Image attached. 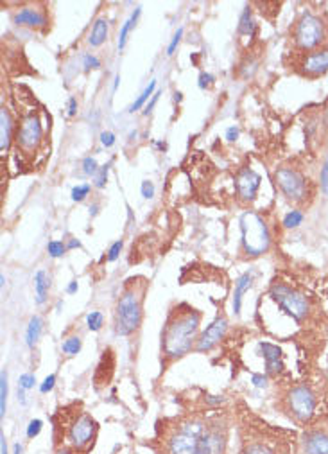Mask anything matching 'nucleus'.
Returning <instances> with one entry per match:
<instances>
[{"label": "nucleus", "instance_id": "f8f14e48", "mask_svg": "<svg viewBox=\"0 0 328 454\" xmlns=\"http://www.w3.org/2000/svg\"><path fill=\"white\" fill-rule=\"evenodd\" d=\"M228 330V320L224 316H217L207 329L203 330V334L199 336L196 345V352L203 354V352H210L212 348L223 340L224 334Z\"/></svg>", "mask_w": 328, "mask_h": 454}, {"label": "nucleus", "instance_id": "e433bc0d", "mask_svg": "<svg viewBox=\"0 0 328 454\" xmlns=\"http://www.w3.org/2000/svg\"><path fill=\"white\" fill-rule=\"evenodd\" d=\"M244 454H275L268 445H262V443H253L248 449L244 450Z\"/></svg>", "mask_w": 328, "mask_h": 454}, {"label": "nucleus", "instance_id": "4be33fe9", "mask_svg": "<svg viewBox=\"0 0 328 454\" xmlns=\"http://www.w3.org/2000/svg\"><path fill=\"white\" fill-rule=\"evenodd\" d=\"M140 13H142V9L136 8L135 11H133V15L129 16V18L126 20V22H124V26H122L121 34H119V50H124L126 43H128V36H129V33H131L133 27L136 26V20H138Z\"/></svg>", "mask_w": 328, "mask_h": 454}, {"label": "nucleus", "instance_id": "c03bdc74", "mask_svg": "<svg viewBox=\"0 0 328 454\" xmlns=\"http://www.w3.org/2000/svg\"><path fill=\"white\" fill-rule=\"evenodd\" d=\"M251 382H253V387H257V388H266L268 387V375L264 374H255L251 377Z\"/></svg>", "mask_w": 328, "mask_h": 454}, {"label": "nucleus", "instance_id": "a211bd4d", "mask_svg": "<svg viewBox=\"0 0 328 454\" xmlns=\"http://www.w3.org/2000/svg\"><path fill=\"white\" fill-rule=\"evenodd\" d=\"M13 141V121L6 108L0 110V149L8 151Z\"/></svg>", "mask_w": 328, "mask_h": 454}, {"label": "nucleus", "instance_id": "a19ab883", "mask_svg": "<svg viewBox=\"0 0 328 454\" xmlns=\"http://www.w3.org/2000/svg\"><path fill=\"white\" fill-rule=\"evenodd\" d=\"M121 250H122V241H115L108 252V261L109 262L117 261L119 255H121Z\"/></svg>", "mask_w": 328, "mask_h": 454}, {"label": "nucleus", "instance_id": "1a4fd4ad", "mask_svg": "<svg viewBox=\"0 0 328 454\" xmlns=\"http://www.w3.org/2000/svg\"><path fill=\"white\" fill-rule=\"evenodd\" d=\"M95 436H97V422L88 413L77 415L67 429V442L76 450H84L94 445Z\"/></svg>", "mask_w": 328, "mask_h": 454}, {"label": "nucleus", "instance_id": "4d7b16f0", "mask_svg": "<svg viewBox=\"0 0 328 454\" xmlns=\"http://www.w3.org/2000/svg\"><path fill=\"white\" fill-rule=\"evenodd\" d=\"M4 284H6V276H4V275H0V286L4 288Z\"/></svg>", "mask_w": 328, "mask_h": 454}, {"label": "nucleus", "instance_id": "423d86ee", "mask_svg": "<svg viewBox=\"0 0 328 454\" xmlns=\"http://www.w3.org/2000/svg\"><path fill=\"white\" fill-rule=\"evenodd\" d=\"M269 295L278 303L280 309L289 314L296 323H303L312 313V303H310L309 296L290 286L282 284V282H275L269 289Z\"/></svg>", "mask_w": 328, "mask_h": 454}, {"label": "nucleus", "instance_id": "58836bf2", "mask_svg": "<svg viewBox=\"0 0 328 454\" xmlns=\"http://www.w3.org/2000/svg\"><path fill=\"white\" fill-rule=\"evenodd\" d=\"M83 67H84V70H95V68L101 67V61H99L95 56H92V54H84Z\"/></svg>", "mask_w": 328, "mask_h": 454}, {"label": "nucleus", "instance_id": "f704fd0d", "mask_svg": "<svg viewBox=\"0 0 328 454\" xmlns=\"http://www.w3.org/2000/svg\"><path fill=\"white\" fill-rule=\"evenodd\" d=\"M181 36H183V27H180V29H177L176 33H174L173 40H170L169 47H167V56H173V54L176 53L177 45H180V42H181Z\"/></svg>", "mask_w": 328, "mask_h": 454}, {"label": "nucleus", "instance_id": "aec40b11", "mask_svg": "<svg viewBox=\"0 0 328 454\" xmlns=\"http://www.w3.org/2000/svg\"><path fill=\"white\" fill-rule=\"evenodd\" d=\"M108 40V20L97 18L92 26L90 34H88V45L101 47Z\"/></svg>", "mask_w": 328, "mask_h": 454}, {"label": "nucleus", "instance_id": "6e6552de", "mask_svg": "<svg viewBox=\"0 0 328 454\" xmlns=\"http://www.w3.org/2000/svg\"><path fill=\"white\" fill-rule=\"evenodd\" d=\"M275 182L283 196L293 203H305L309 198V183L300 171L293 167H280L275 173Z\"/></svg>", "mask_w": 328, "mask_h": 454}, {"label": "nucleus", "instance_id": "603ef678", "mask_svg": "<svg viewBox=\"0 0 328 454\" xmlns=\"http://www.w3.org/2000/svg\"><path fill=\"white\" fill-rule=\"evenodd\" d=\"M81 247V242L80 241H70L67 244V248H80Z\"/></svg>", "mask_w": 328, "mask_h": 454}, {"label": "nucleus", "instance_id": "8fccbe9b", "mask_svg": "<svg viewBox=\"0 0 328 454\" xmlns=\"http://www.w3.org/2000/svg\"><path fill=\"white\" fill-rule=\"evenodd\" d=\"M77 289H80V284H77L76 281H72L70 284H68V288H67V293L68 295H76L77 293Z\"/></svg>", "mask_w": 328, "mask_h": 454}, {"label": "nucleus", "instance_id": "49530a36", "mask_svg": "<svg viewBox=\"0 0 328 454\" xmlns=\"http://www.w3.org/2000/svg\"><path fill=\"white\" fill-rule=\"evenodd\" d=\"M239 139V128L237 126H230L226 129V141L228 142H235Z\"/></svg>", "mask_w": 328, "mask_h": 454}, {"label": "nucleus", "instance_id": "de8ad7c7", "mask_svg": "<svg viewBox=\"0 0 328 454\" xmlns=\"http://www.w3.org/2000/svg\"><path fill=\"white\" fill-rule=\"evenodd\" d=\"M77 112V99L76 97H70L68 99V117H74Z\"/></svg>", "mask_w": 328, "mask_h": 454}, {"label": "nucleus", "instance_id": "c9c22d12", "mask_svg": "<svg viewBox=\"0 0 328 454\" xmlns=\"http://www.w3.org/2000/svg\"><path fill=\"white\" fill-rule=\"evenodd\" d=\"M54 387H56V375L50 374L47 375V377L43 379L42 384H40V391H42V394H49V391L54 390Z\"/></svg>", "mask_w": 328, "mask_h": 454}, {"label": "nucleus", "instance_id": "864d4df0", "mask_svg": "<svg viewBox=\"0 0 328 454\" xmlns=\"http://www.w3.org/2000/svg\"><path fill=\"white\" fill-rule=\"evenodd\" d=\"M22 453H23V447L20 445V443H16V445H15V453H13V454H22Z\"/></svg>", "mask_w": 328, "mask_h": 454}, {"label": "nucleus", "instance_id": "393cba45", "mask_svg": "<svg viewBox=\"0 0 328 454\" xmlns=\"http://www.w3.org/2000/svg\"><path fill=\"white\" fill-rule=\"evenodd\" d=\"M255 31V20H253L251 15V8H246L242 11L241 20H239V34H244V36H249Z\"/></svg>", "mask_w": 328, "mask_h": 454}, {"label": "nucleus", "instance_id": "a18cd8bd", "mask_svg": "<svg viewBox=\"0 0 328 454\" xmlns=\"http://www.w3.org/2000/svg\"><path fill=\"white\" fill-rule=\"evenodd\" d=\"M160 95H162V92H155V95H153L151 97V101L148 102V104H146V110H143V115H149L153 112V108L156 107V102H158V99H160Z\"/></svg>", "mask_w": 328, "mask_h": 454}, {"label": "nucleus", "instance_id": "72a5a7b5", "mask_svg": "<svg viewBox=\"0 0 328 454\" xmlns=\"http://www.w3.org/2000/svg\"><path fill=\"white\" fill-rule=\"evenodd\" d=\"M83 171H84V174H88V176H95V174L99 173L97 160L92 158V156H88V158H84V160H83Z\"/></svg>", "mask_w": 328, "mask_h": 454}, {"label": "nucleus", "instance_id": "c756f323", "mask_svg": "<svg viewBox=\"0 0 328 454\" xmlns=\"http://www.w3.org/2000/svg\"><path fill=\"white\" fill-rule=\"evenodd\" d=\"M90 190H92V187L88 185V183H81V185H76L74 189H72L70 196L74 201H83L84 198L90 194Z\"/></svg>", "mask_w": 328, "mask_h": 454}, {"label": "nucleus", "instance_id": "20e7f679", "mask_svg": "<svg viewBox=\"0 0 328 454\" xmlns=\"http://www.w3.org/2000/svg\"><path fill=\"white\" fill-rule=\"evenodd\" d=\"M242 234V250L248 257H261L271 247V232H269L268 223L264 217L258 216L257 212L248 210L239 220Z\"/></svg>", "mask_w": 328, "mask_h": 454}, {"label": "nucleus", "instance_id": "79ce46f5", "mask_svg": "<svg viewBox=\"0 0 328 454\" xmlns=\"http://www.w3.org/2000/svg\"><path fill=\"white\" fill-rule=\"evenodd\" d=\"M140 190H142V196L146 198V200H151V198L155 196V185H153V182H149V180L142 182Z\"/></svg>", "mask_w": 328, "mask_h": 454}, {"label": "nucleus", "instance_id": "f03ea898", "mask_svg": "<svg viewBox=\"0 0 328 454\" xmlns=\"http://www.w3.org/2000/svg\"><path fill=\"white\" fill-rule=\"evenodd\" d=\"M167 454H214L212 431L201 422L181 424L165 442Z\"/></svg>", "mask_w": 328, "mask_h": 454}, {"label": "nucleus", "instance_id": "7c9ffc66", "mask_svg": "<svg viewBox=\"0 0 328 454\" xmlns=\"http://www.w3.org/2000/svg\"><path fill=\"white\" fill-rule=\"evenodd\" d=\"M42 428H43V422L40 421V418H33V421L29 422V426H27V438H36V436L42 433Z\"/></svg>", "mask_w": 328, "mask_h": 454}, {"label": "nucleus", "instance_id": "9d476101", "mask_svg": "<svg viewBox=\"0 0 328 454\" xmlns=\"http://www.w3.org/2000/svg\"><path fill=\"white\" fill-rule=\"evenodd\" d=\"M298 70L303 77H309V80L324 76L328 72V43L303 54L300 58Z\"/></svg>", "mask_w": 328, "mask_h": 454}, {"label": "nucleus", "instance_id": "b1692460", "mask_svg": "<svg viewBox=\"0 0 328 454\" xmlns=\"http://www.w3.org/2000/svg\"><path fill=\"white\" fill-rule=\"evenodd\" d=\"M155 88H156V80H153L151 83L148 85V87L143 88V92L138 95V99H136L131 107H129V114H135V112H138L140 108H142L143 104L149 101V97H153V95H155Z\"/></svg>", "mask_w": 328, "mask_h": 454}, {"label": "nucleus", "instance_id": "2f4dec72", "mask_svg": "<svg viewBox=\"0 0 328 454\" xmlns=\"http://www.w3.org/2000/svg\"><path fill=\"white\" fill-rule=\"evenodd\" d=\"M36 387V375L33 374H22L18 379V388L22 390H33Z\"/></svg>", "mask_w": 328, "mask_h": 454}, {"label": "nucleus", "instance_id": "412c9836", "mask_svg": "<svg viewBox=\"0 0 328 454\" xmlns=\"http://www.w3.org/2000/svg\"><path fill=\"white\" fill-rule=\"evenodd\" d=\"M42 330H43V320L40 316H33L29 320V325H27L26 330V343L29 348L36 347L38 343L40 336H42Z\"/></svg>", "mask_w": 328, "mask_h": 454}, {"label": "nucleus", "instance_id": "ddd939ff", "mask_svg": "<svg viewBox=\"0 0 328 454\" xmlns=\"http://www.w3.org/2000/svg\"><path fill=\"white\" fill-rule=\"evenodd\" d=\"M262 178L257 171L244 167L241 173L237 174V193L242 201H253L257 198L258 189H261Z\"/></svg>", "mask_w": 328, "mask_h": 454}, {"label": "nucleus", "instance_id": "7ed1b4c3", "mask_svg": "<svg viewBox=\"0 0 328 454\" xmlns=\"http://www.w3.org/2000/svg\"><path fill=\"white\" fill-rule=\"evenodd\" d=\"M146 288L129 284L119 296L115 306V333L119 336H129L138 329L142 322V302Z\"/></svg>", "mask_w": 328, "mask_h": 454}, {"label": "nucleus", "instance_id": "5701e85b", "mask_svg": "<svg viewBox=\"0 0 328 454\" xmlns=\"http://www.w3.org/2000/svg\"><path fill=\"white\" fill-rule=\"evenodd\" d=\"M81 347H83V341L80 336H68L61 345V352L67 357H74L81 352Z\"/></svg>", "mask_w": 328, "mask_h": 454}, {"label": "nucleus", "instance_id": "6e6d98bb", "mask_svg": "<svg viewBox=\"0 0 328 454\" xmlns=\"http://www.w3.org/2000/svg\"><path fill=\"white\" fill-rule=\"evenodd\" d=\"M174 101H176V102L181 101V94H180V92H176V94H174Z\"/></svg>", "mask_w": 328, "mask_h": 454}, {"label": "nucleus", "instance_id": "a878e982", "mask_svg": "<svg viewBox=\"0 0 328 454\" xmlns=\"http://www.w3.org/2000/svg\"><path fill=\"white\" fill-rule=\"evenodd\" d=\"M8 409V372H0V416L4 418Z\"/></svg>", "mask_w": 328, "mask_h": 454}, {"label": "nucleus", "instance_id": "f257e3e1", "mask_svg": "<svg viewBox=\"0 0 328 454\" xmlns=\"http://www.w3.org/2000/svg\"><path fill=\"white\" fill-rule=\"evenodd\" d=\"M201 314L192 307L181 303L170 310L162 330V354L167 361H176L196 348Z\"/></svg>", "mask_w": 328, "mask_h": 454}, {"label": "nucleus", "instance_id": "37998d69", "mask_svg": "<svg viewBox=\"0 0 328 454\" xmlns=\"http://www.w3.org/2000/svg\"><path fill=\"white\" fill-rule=\"evenodd\" d=\"M101 144L104 148H111L115 144V135L111 131H102L101 133Z\"/></svg>", "mask_w": 328, "mask_h": 454}, {"label": "nucleus", "instance_id": "2eb2a0df", "mask_svg": "<svg viewBox=\"0 0 328 454\" xmlns=\"http://www.w3.org/2000/svg\"><path fill=\"white\" fill-rule=\"evenodd\" d=\"M258 354H261L266 361V375L280 374V372L283 370V354L282 348H280L278 345L261 341V343H258Z\"/></svg>", "mask_w": 328, "mask_h": 454}, {"label": "nucleus", "instance_id": "bf43d9fd", "mask_svg": "<svg viewBox=\"0 0 328 454\" xmlns=\"http://www.w3.org/2000/svg\"><path fill=\"white\" fill-rule=\"evenodd\" d=\"M327 340H328V327H327ZM324 360H327V368H324V370L328 372V354H327V357H324Z\"/></svg>", "mask_w": 328, "mask_h": 454}, {"label": "nucleus", "instance_id": "cd10ccee", "mask_svg": "<svg viewBox=\"0 0 328 454\" xmlns=\"http://www.w3.org/2000/svg\"><path fill=\"white\" fill-rule=\"evenodd\" d=\"M302 221H303V214L300 212V210H293V212H289L285 217H283V227L296 228L298 225H302Z\"/></svg>", "mask_w": 328, "mask_h": 454}, {"label": "nucleus", "instance_id": "3c124183", "mask_svg": "<svg viewBox=\"0 0 328 454\" xmlns=\"http://www.w3.org/2000/svg\"><path fill=\"white\" fill-rule=\"evenodd\" d=\"M23 391H26V390L18 388V401L22 402V404H26V395H23Z\"/></svg>", "mask_w": 328, "mask_h": 454}, {"label": "nucleus", "instance_id": "6ab92c4d", "mask_svg": "<svg viewBox=\"0 0 328 454\" xmlns=\"http://www.w3.org/2000/svg\"><path fill=\"white\" fill-rule=\"evenodd\" d=\"M49 275H47V271H43V269H38V271L34 273V293H36V303H38V306L45 303L47 295H49Z\"/></svg>", "mask_w": 328, "mask_h": 454}, {"label": "nucleus", "instance_id": "bb28decb", "mask_svg": "<svg viewBox=\"0 0 328 454\" xmlns=\"http://www.w3.org/2000/svg\"><path fill=\"white\" fill-rule=\"evenodd\" d=\"M87 325L92 333H99V330L102 329V325H104V316H102V313H99V310H92V313H88Z\"/></svg>", "mask_w": 328, "mask_h": 454}, {"label": "nucleus", "instance_id": "5fc2aeb1", "mask_svg": "<svg viewBox=\"0 0 328 454\" xmlns=\"http://www.w3.org/2000/svg\"><path fill=\"white\" fill-rule=\"evenodd\" d=\"M119 83H121V76H115V83H114V92L119 88Z\"/></svg>", "mask_w": 328, "mask_h": 454}, {"label": "nucleus", "instance_id": "f3484780", "mask_svg": "<svg viewBox=\"0 0 328 454\" xmlns=\"http://www.w3.org/2000/svg\"><path fill=\"white\" fill-rule=\"evenodd\" d=\"M253 284V273H244V275H241L235 281V289H234V313L241 314V309H242V296H244V293L248 291L249 288H251Z\"/></svg>", "mask_w": 328, "mask_h": 454}, {"label": "nucleus", "instance_id": "09e8293b", "mask_svg": "<svg viewBox=\"0 0 328 454\" xmlns=\"http://www.w3.org/2000/svg\"><path fill=\"white\" fill-rule=\"evenodd\" d=\"M0 454H8V442H6L4 433H0Z\"/></svg>", "mask_w": 328, "mask_h": 454}, {"label": "nucleus", "instance_id": "13d9d810", "mask_svg": "<svg viewBox=\"0 0 328 454\" xmlns=\"http://www.w3.org/2000/svg\"><path fill=\"white\" fill-rule=\"evenodd\" d=\"M56 454H70V450H68V449H60Z\"/></svg>", "mask_w": 328, "mask_h": 454}, {"label": "nucleus", "instance_id": "052dcab7", "mask_svg": "<svg viewBox=\"0 0 328 454\" xmlns=\"http://www.w3.org/2000/svg\"><path fill=\"white\" fill-rule=\"evenodd\" d=\"M327 295H328V288H327Z\"/></svg>", "mask_w": 328, "mask_h": 454}, {"label": "nucleus", "instance_id": "39448f33", "mask_svg": "<svg viewBox=\"0 0 328 454\" xmlns=\"http://www.w3.org/2000/svg\"><path fill=\"white\" fill-rule=\"evenodd\" d=\"M293 40L302 53H309V50L317 49V47L327 45L328 22L324 20V16L317 15V13L305 11L296 22L295 31H293Z\"/></svg>", "mask_w": 328, "mask_h": 454}, {"label": "nucleus", "instance_id": "ea45409f", "mask_svg": "<svg viewBox=\"0 0 328 454\" xmlns=\"http://www.w3.org/2000/svg\"><path fill=\"white\" fill-rule=\"evenodd\" d=\"M212 85H214V76L207 72H201L199 81H197V87H199L201 90H207V88H210Z\"/></svg>", "mask_w": 328, "mask_h": 454}, {"label": "nucleus", "instance_id": "4c0bfd02", "mask_svg": "<svg viewBox=\"0 0 328 454\" xmlns=\"http://www.w3.org/2000/svg\"><path fill=\"white\" fill-rule=\"evenodd\" d=\"M319 185H321V190H323V194H327L328 196V158H327V162H324V166L321 167Z\"/></svg>", "mask_w": 328, "mask_h": 454}, {"label": "nucleus", "instance_id": "c85d7f7f", "mask_svg": "<svg viewBox=\"0 0 328 454\" xmlns=\"http://www.w3.org/2000/svg\"><path fill=\"white\" fill-rule=\"evenodd\" d=\"M47 252H49L50 257L58 259L67 252V244H63L61 241H50L49 244H47Z\"/></svg>", "mask_w": 328, "mask_h": 454}, {"label": "nucleus", "instance_id": "473e14b6", "mask_svg": "<svg viewBox=\"0 0 328 454\" xmlns=\"http://www.w3.org/2000/svg\"><path fill=\"white\" fill-rule=\"evenodd\" d=\"M108 173H109V166L99 167V173L95 174V187H97V189H102V187L106 185V180H108Z\"/></svg>", "mask_w": 328, "mask_h": 454}, {"label": "nucleus", "instance_id": "0eeeda50", "mask_svg": "<svg viewBox=\"0 0 328 454\" xmlns=\"http://www.w3.org/2000/svg\"><path fill=\"white\" fill-rule=\"evenodd\" d=\"M317 395L307 384H298L290 388L285 397V409L289 411L290 418L298 424H307L316 413Z\"/></svg>", "mask_w": 328, "mask_h": 454}, {"label": "nucleus", "instance_id": "4468645a", "mask_svg": "<svg viewBox=\"0 0 328 454\" xmlns=\"http://www.w3.org/2000/svg\"><path fill=\"white\" fill-rule=\"evenodd\" d=\"M302 454H328V433L323 429H310L300 440Z\"/></svg>", "mask_w": 328, "mask_h": 454}, {"label": "nucleus", "instance_id": "dca6fc26", "mask_svg": "<svg viewBox=\"0 0 328 454\" xmlns=\"http://www.w3.org/2000/svg\"><path fill=\"white\" fill-rule=\"evenodd\" d=\"M13 22L22 27H43L47 26V15L43 9L27 6V8H20L18 11H15Z\"/></svg>", "mask_w": 328, "mask_h": 454}, {"label": "nucleus", "instance_id": "9b49d317", "mask_svg": "<svg viewBox=\"0 0 328 454\" xmlns=\"http://www.w3.org/2000/svg\"><path fill=\"white\" fill-rule=\"evenodd\" d=\"M43 139V128L42 122L36 115H29L22 121V126L18 129V135H16V142H18V148L22 151L31 153L38 148L40 142Z\"/></svg>", "mask_w": 328, "mask_h": 454}]
</instances>
